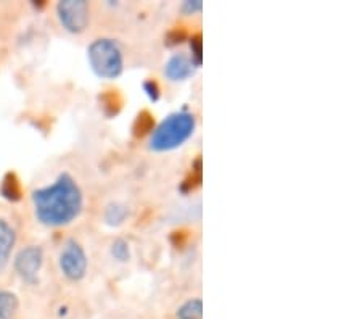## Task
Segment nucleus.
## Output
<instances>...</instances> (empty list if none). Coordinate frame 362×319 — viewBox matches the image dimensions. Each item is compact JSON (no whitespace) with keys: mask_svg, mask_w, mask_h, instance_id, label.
I'll use <instances>...</instances> for the list:
<instances>
[{"mask_svg":"<svg viewBox=\"0 0 362 319\" xmlns=\"http://www.w3.org/2000/svg\"><path fill=\"white\" fill-rule=\"evenodd\" d=\"M31 199L37 221L47 228L71 224L84 208L83 189L69 173H62L50 185L34 190Z\"/></svg>","mask_w":362,"mask_h":319,"instance_id":"nucleus-1","label":"nucleus"},{"mask_svg":"<svg viewBox=\"0 0 362 319\" xmlns=\"http://www.w3.org/2000/svg\"><path fill=\"white\" fill-rule=\"evenodd\" d=\"M197 129V118L189 110H179L168 115L155 127L150 136V149L153 152H171L176 150L194 136Z\"/></svg>","mask_w":362,"mask_h":319,"instance_id":"nucleus-2","label":"nucleus"},{"mask_svg":"<svg viewBox=\"0 0 362 319\" xmlns=\"http://www.w3.org/2000/svg\"><path fill=\"white\" fill-rule=\"evenodd\" d=\"M87 62L100 79H118L124 71V52L118 40L98 37L87 47Z\"/></svg>","mask_w":362,"mask_h":319,"instance_id":"nucleus-3","label":"nucleus"},{"mask_svg":"<svg viewBox=\"0 0 362 319\" xmlns=\"http://www.w3.org/2000/svg\"><path fill=\"white\" fill-rule=\"evenodd\" d=\"M57 16L65 31L81 34L89 28L90 5L86 0H62L57 4Z\"/></svg>","mask_w":362,"mask_h":319,"instance_id":"nucleus-4","label":"nucleus"},{"mask_svg":"<svg viewBox=\"0 0 362 319\" xmlns=\"http://www.w3.org/2000/svg\"><path fill=\"white\" fill-rule=\"evenodd\" d=\"M58 266L66 279L73 282L83 281L87 274V268H89V260H87L84 247L74 239L66 240L60 257H58Z\"/></svg>","mask_w":362,"mask_h":319,"instance_id":"nucleus-5","label":"nucleus"},{"mask_svg":"<svg viewBox=\"0 0 362 319\" xmlns=\"http://www.w3.org/2000/svg\"><path fill=\"white\" fill-rule=\"evenodd\" d=\"M44 266V250L39 245H28L16 253L13 268L23 281L36 284Z\"/></svg>","mask_w":362,"mask_h":319,"instance_id":"nucleus-6","label":"nucleus"},{"mask_svg":"<svg viewBox=\"0 0 362 319\" xmlns=\"http://www.w3.org/2000/svg\"><path fill=\"white\" fill-rule=\"evenodd\" d=\"M197 68H200L194 62V58L187 55L185 52H177L168 58L165 63V76L173 81V83H180V81H187L192 78L197 71Z\"/></svg>","mask_w":362,"mask_h":319,"instance_id":"nucleus-7","label":"nucleus"},{"mask_svg":"<svg viewBox=\"0 0 362 319\" xmlns=\"http://www.w3.org/2000/svg\"><path fill=\"white\" fill-rule=\"evenodd\" d=\"M16 245V231L7 219L0 218V272L8 265L11 252Z\"/></svg>","mask_w":362,"mask_h":319,"instance_id":"nucleus-8","label":"nucleus"},{"mask_svg":"<svg viewBox=\"0 0 362 319\" xmlns=\"http://www.w3.org/2000/svg\"><path fill=\"white\" fill-rule=\"evenodd\" d=\"M0 194H2L4 199L8 202L21 200V184L15 173L5 174L2 179V185H0Z\"/></svg>","mask_w":362,"mask_h":319,"instance_id":"nucleus-9","label":"nucleus"},{"mask_svg":"<svg viewBox=\"0 0 362 319\" xmlns=\"http://www.w3.org/2000/svg\"><path fill=\"white\" fill-rule=\"evenodd\" d=\"M203 318V301L202 298H189L179 306L176 311V319H202Z\"/></svg>","mask_w":362,"mask_h":319,"instance_id":"nucleus-10","label":"nucleus"},{"mask_svg":"<svg viewBox=\"0 0 362 319\" xmlns=\"http://www.w3.org/2000/svg\"><path fill=\"white\" fill-rule=\"evenodd\" d=\"M18 297L8 290H0V319H11L18 310Z\"/></svg>","mask_w":362,"mask_h":319,"instance_id":"nucleus-11","label":"nucleus"},{"mask_svg":"<svg viewBox=\"0 0 362 319\" xmlns=\"http://www.w3.org/2000/svg\"><path fill=\"white\" fill-rule=\"evenodd\" d=\"M127 218V208L126 205H121V203H112V205L107 207V211H105V221L110 226H119L124 223Z\"/></svg>","mask_w":362,"mask_h":319,"instance_id":"nucleus-12","label":"nucleus"},{"mask_svg":"<svg viewBox=\"0 0 362 319\" xmlns=\"http://www.w3.org/2000/svg\"><path fill=\"white\" fill-rule=\"evenodd\" d=\"M112 257L119 261V263H126V261H129L131 258V247H129V242L124 240V239H116L112 243Z\"/></svg>","mask_w":362,"mask_h":319,"instance_id":"nucleus-13","label":"nucleus"},{"mask_svg":"<svg viewBox=\"0 0 362 319\" xmlns=\"http://www.w3.org/2000/svg\"><path fill=\"white\" fill-rule=\"evenodd\" d=\"M203 10V4L200 0H185L182 4V11L184 13H189V15H195V13H200Z\"/></svg>","mask_w":362,"mask_h":319,"instance_id":"nucleus-14","label":"nucleus"},{"mask_svg":"<svg viewBox=\"0 0 362 319\" xmlns=\"http://www.w3.org/2000/svg\"><path fill=\"white\" fill-rule=\"evenodd\" d=\"M190 47H192V58H194V62L197 63L198 66L202 65V40L200 37H194L190 42Z\"/></svg>","mask_w":362,"mask_h":319,"instance_id":"nucleus-15","label":"nucleus"},{"mask_svg":"<svg viewBox=\"0 0 362 319\" xmlns=\"http://www.w3.org/2000/svg\"><path fill=\"white\" fill-rule=\"evenodd\" d=\"M144 89L147 91L148 97L151 98V100L156 102L160 98V87L156 83H153V81H147V83L144 84Z\"/></svg>","mask_w":362,"mask_h":319,"instance_id":"nucleus-16","label":"nucleus"}]
</instances>
